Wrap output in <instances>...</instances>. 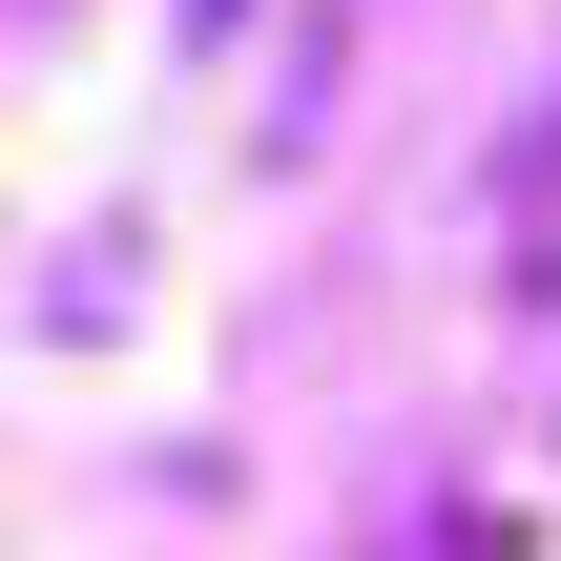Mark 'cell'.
Returning a JSON list of instances; mask_svg holds the SVG:
<instances>
[{"label":"cell","instance_id":"obj_1","mask_svg":"<svg viewBox=\"0 0 561 561\" xmlns=\"http://www.w3.org/2000/svg\"><path fill=\"white\" fill-rule=\"evenodd\" d=\"M479 229H500V291L541 312V291H561V83L500 125V187H479Z\"/></svg>","mask_w":561,"mask_h":561}]
</instances>
